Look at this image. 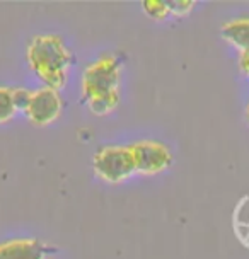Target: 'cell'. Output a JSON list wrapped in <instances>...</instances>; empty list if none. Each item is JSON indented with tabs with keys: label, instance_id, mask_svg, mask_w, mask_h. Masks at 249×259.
Masks as SVG:
<instances>
[{
	"label": "cell",
	"instance_id": "1",
	"mask_svg": "<svg viewBox=\"0 0 249 259\" xmlns=\"http://www.w3.org/2000/svg\"><path fill=\"white\" fill-rule=\"evenodd\" d=\"M26 60L45 87L60 91L67 84L72 55L58 34H38L26 48Z\"/></svg>",
	"mask_w": 249,
	"mask_h": 259
},
{
	"label": "cell",
	"instance_id": "2",
	"mask_svg": "<svg viewBox=\"0 0 249 259\" xmlns=\"http://www.w3.org/2000/svg\"><path fill=\"white\" fill-rule=\"evenodd\" d=\"M123 63L114 55H103L96 62H92L86 68L80 78L82 99H92V97L113 94L119 92V80H121Z\"/></svg>",
	"mask_w": 249,
	"mask_h": 259
},
{
	"label": "cell",
	"instance_id": "3",
	"mask_svg": "<svg viewBox=\"0 0 249 259\" xmlns=\"http://www.w3.org/2000/svg\"><path fill=\"white\" fill-rule=\"evenodd\" d=\"M92 169L101 181L108 184H119L137 172L130 147L121 145L99 149L92 157Z\"/></svg>",
	"mask_w": 249,
	"mask_h": 259
},
{
	"label": "cell",
	"instance_id": "4",
	"mask_svg": "<svg viewBox=\"0 0 249 259\" xmlns=\"http://www.w3.org/2000/svg\"><path fill=\"white\" fill-rule=\"evenodd\" d=\"M128 147L132 150L133 160H135V170L138 174H160L173 164V154L160 142L142 140Z\"/></svg>",
	"mask_w": 249,
	"mask_h": 259
},
{
	"label": "cell",
	"instance_id": "5",
	"mask_svg": "<svg viewBox=\"0 0 249 259\" xmlns=\"http://www.w3.org/2000/svg\"><path fill=\"white\" fill-rule=\"evenodd\" d=\"M62 109L63 101L60 92L52 87H41V89L33 91L24 114L34 126H48L60 118Z\"/></svg>",
	"mask_w": 249,
	"mask_h": 259
},
{
	"label": "cell",
	"instance_id": "6",
	"mask_svg": "<svg viewBox=\"0 0 249 259\" xmlns=\"http://www.w3.org/2000/svg\"><path fill=\"white\" fill-rule=\"evenodd\" d=\"M50 247L38 239H14L0 244V259H46Z\"/></svg>",
	"mask_w": 249,
	"mask_h": 259
},
{
	"label": "cell",
	"instance_id": "7",
	"mask_svg": "<svg viewBox=\"0 0 249 259\" xmlns=\"http://www.w3.org/2000/svg\"><path fill=\"white\" fill-rule=\"evenodd\" d=\"M220 34L232 45L237 52L249 48V17H239V19L227 21L220 27Z\"/></svg>",
	"mask_w": 249,
	"mask_h": 259
},
{
	"label": "cell",
	"instance_id": "8",
	"mask_svg": "<svg viewBox=\"0 0 249 259\" xmlns=\"http://www.w3.org/2000/svg\"><path fill=\"white\" fill-rule=\"evenodd\" d=\"M87 109L96 116H106V114L113 113L119 104V92H113V94H104L92 97V99L84 101Z\"/></svg>",
	"mask_w": 249,
	"mask_h": 259
},
{
	"label": "cell",
	"instance_id": "9",
	"mask_svg": "<svg viewBox=\"0 0 249 259\" xmlns=\"http://www.w3.org/2000/svg\"><path fill=\"white\" fill-rule=\"evenodd\" d=\"M16 113H17V108H16V104H14L12 89H9V87H0V124L11 121Z\"/></svg>",
	"mask_w": 249,
	"mask_h": 259
},
{
	"label": "cell",
	"instance_id": "10",
	"mask_svg": "<svg viewBox=\"0 0 249 259\" xmlns=\"http://www.w3.org/2000/svg\"><path fill=\"white\" fill-rule=\"evenodd\" d=\"M142 9L154 21H165L171 14L165 0H144L142 2Z\"/></svg>",
	"mask_w": 249,
	"mask_h": 259
},
{
	"label": "cell",
	"instance_id": "11",
	"mask_svg": "<svg viewBox=\"0 0 249 259\" xmlns=\"http://www.w3.org/2000/svg\"><path fill=\"white\" fill-rule=\"evenodd\" d=\"M165 2H168L169 12L178 17L188 16V14L193 11V7H195L193 0H165Z\"/></svg>",
	"mask_w": 249,
	"mask_h": 259
},
{
	"label": "cell",
	"instance_id": "12",
	"mask_svg": "<svg viewBox=\"0 0 249 259\" xmlns=\"http://www.w3.org/2000/svg\"><path fill=\"white\" fill-rule=\"evenodd\" d=\"M31 96H33V91H29V89H22V87L12 89L14 104H16L17 111H26V108L29 106Z\"/></svg>",
	"mask_w": 249,
	"mask_h": 259
},
{
	"label": "cell",
	"instance_id": "13",
	"mask_svg": "<svg viewBox=\"0 0 249 259\" xmlns=\"http://www.w3.org/2000/svg\"><path fill=\"white\" fill-rule=\"evenodd\" d=\"M237 65H239V70L244 77H249V48L242 50L237 55Z\"/></svg>",
	"mask_w": 249,
	"mask_h": 259
},
{
	"label": "cell",
	"instance_id": "14",
	"mask_svg": "<svg viewBox=\"0 0 249 259\" xmlns=\"http://www.w3.org/2000/svg\"><path fill=\"white\" fill-rule=\"evenodd\" d=\"M246 121L249 124V101H247V106H246Z\"/></svg>",
	"mask_w": 249,
	"mask_h": 259
}]
</instances>
